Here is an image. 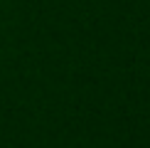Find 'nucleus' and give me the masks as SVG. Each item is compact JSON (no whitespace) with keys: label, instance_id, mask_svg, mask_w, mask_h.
I'll return each instance as SVG.
<instances>
[]
</instances>
